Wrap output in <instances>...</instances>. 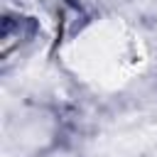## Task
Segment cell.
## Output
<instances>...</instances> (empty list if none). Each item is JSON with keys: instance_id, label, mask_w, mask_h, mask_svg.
<instances>
[{"instance_id": "1", "label": "cell", "mask_w": 157, "mask_h": 157, "mask_svg": "<svg viewBox=\"0 0 157 157\" xmlns=\"http://www.w3.org/2000/svg\"><path fill=\"white\" fill-rule=\"evenodd\" d=\"M44 42L52 44V37L39 20L22 15V12L2 10V15H0V66H2V74H10L12 69H17Z\"/></svg>"}, {"instance_id": "2", "label": "cell", "mask_w": 157, "mask_h": 157, "mask_svg": "<svg viewBox=\"0 0 157 157\" xmlns=\"http://www.w3.org/2000/svg\"><path fill=\"white\" fill-rule=\"evenodd\" d=\"M27 157H86V155H83L78 140H76V135H74V132H66V135L56 137L54 142L34 150V152L27 155Z\"/></svg>"}]
</instances>
